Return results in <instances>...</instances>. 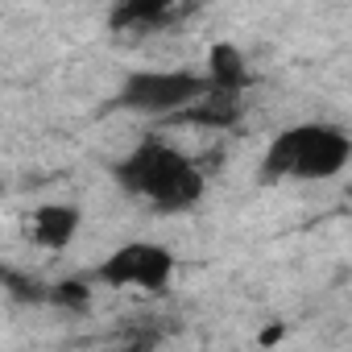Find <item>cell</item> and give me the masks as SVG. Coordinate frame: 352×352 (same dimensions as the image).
I'll list each match as a JSON object with an SVG mask.
<instances>
[{
	"label": "cell",
	"instance_id": "cell-1",
	"mask_svg": "<svg viewBox=\"0 0 352 352\" xmlns=\"http://www.w3.org/2000/svg\"><path fill=\"white\" fill-rule=\"evenodd\" d=\"M112 179L120 183L124 195L145 199L153 212H187L204 199L208 187L199 162L162 137H145L141 145H133L112 166Z\"/></svg>",
	"mask_w": 352,
	"mask_h": 352
},
{
	"label": "cell",
	"instance_id": "cell-2",
	"mask_svg": "<svg viewBox=\"0 0 352 352\" xmlns=\"http://www.w3.org/2000/svg\"><path fill=\"white\" fill-rule=\"evenodd\" d=\"M348 162H352V137L340 124L298 120V124H286L282 133H274V141L265 145L261 170H265V179L323 183V179L344 174Z\"/></svg>",
	"mask_w": 352,
	"mask_h": 352
},
{
	"label": "cell",
	"instance_id": "cell-3",
	"mask_svg": "<svg viewBox=\"0 0 352 352\" xmlns=\"http://www.w3.org/2000/svg\"><path fill=\"white\" fill-rule=\"evenodd\" d=\"M212 91L204 71L191 67H141L129 71L112 96V108L120 112H137V116H183L187 108H195L204 96Z\"/></svg>",
	"mask_w": 352,
	"mask_h": 352
},
{
	"label": "cell",
	"instance_id": "cell-4",
	"mask_svg": "<svg viewBox=\"0 0 352 352\" xmlns=\"http://www.w3.org/2000/svg\"><path fill=\"white\" fill-rule=\"evenodd\" d=\"M170 278H174V253L153 241H129L112 249L91 274V282L108 290H145V294H162Z\"/></svg>",
	"mask_w": 352,
	"mask_h": 352
},
{
	"label": "cell",
	"instance_id": "cell-5",
	"mask_svg": "<svg viewBox=\"0 0 352 352\" xmlns=\"http://www.w3.org/2000/svg\"><path fill=\"white\" fill-rule=\"evenodd\" d=\"M79 224H83V212H79L75 204L50 199V204H38V208H34V216H30V236H34V245L58 253V249H67V245L79 236Z\"/></svg>",
	"mask_w": 352,
	"mask_h": 352
},
{
	"label": "cell",
	"instance_id": "cell-6",
	"mask_svg": "<svg viewBox=\"0 0 352 352\" xmlns=\"http://www.w3.org/2000/svg\"><path fill=\"white\" fill-rule=\"evenodd\" d=\"M204 75L212 83V91H228V96H245L249 83H253V71H249V58L241 46L232 42H216L208 50V63H204Z\"/></svg>",
	"mask_w": 352,
	"mask_h": 352
},
{
	"label": "cell",
	"instance_id": "cell-7",
	"mask_svg": "<svg viewBox=\"0 0 352 352\" xmlns=\"http://www.w3.org/2000/svg\"><path fill=\"white\" fill-rule=\"evenodd\" d=\"M179 17V9L166 5V0H124L108 13V25L120 30V34H153L162 25H170Z\"/></svg>",
	"mask_w": 352,
	"mask_h": 352
},
{
	"label": "cell",
	"instance_id": "cell-8",
	"mask_svg": "<svg viewBox=\"0 0 352 352\" xmlns=\"http://www.w3.org/2000/svg\"><path fill=\"white\" fill-rule=\"evenodd\" d=\"M241 116H245V96L208 91L195 108H187L183 116H174V120H183V124H199V129H232V124H241Z\"/></svg>",
	"mask_w": 352,
	"mask_h": 352
},
{
	"label": "cell",
	"instance_id": "cell-9",
	"mask_svg": "<svg viewBox=\"0 0 352 352\" xmlns=\"http://www.w3.org/2000/svg\"><path fill=\"white\" fill-rule=\"evenodd\" d=\"M91 298H96L91 278H67V282H54L50 286V302L63 307V311H71V315H87L91 311Z\"/></svg>",
	"mask_w": 352,
	"mask_h": 352
},
{
	"label": "cell",
	"instance_id": "cell-10",
	"mask_svg": "<svg viewBox=\"0 0 352 352\" xmlns=\"http://www.w3.org/2000/svg\"><path fill=\"white\" fill-rule=\"evenodd\" d=\"M157 344H162L157 319H137L120 331V352H157Z\"/></svg>",
	"mask_w": 352,
	"mask_h": 352
},
{
	"label": "cell",
	"instance_id": "cell-11",
	"mask_svg": "<svg viewBox=\"0 0 352 352\" xmlns=\"http://www.w3.org/2000/svg\"><path fill=\"white\" fill-rule=\"evenodd\" d=\"M5 286H9V294L21 298V302H50V286L38 282V278H21L17 270L5 274Z\"/></svg>",
	"mask_w": 352,
	"mask_h": 352
},
{
	"label": "cell",
	"instance_id": "cell-12",
	"mask_svg": "<svg viewBox=\"0 0 352 352\" xmlns=\"http://www.w3.org/2000/svg\"><path fill=\"white\" fill-rule=\"evenodd\" d=\"M278 336H282V327H270V331H261V344H274Z\"/></svg>",
	"mask_w": 352,
	"mask_h": 352
},
{
	"label": "cell",
	"instance_id": "cell-13",
	"mask_svg": "<svg viewBox=\"0 0 352 352\" xmlns=\"http://www.w3.org/2000/svg\"><path fill=\"white\" fill-rule=\"evenodd\" d=\"M348 199H352V187H348Z\"/></svg>",
	"mask_w": 352,
	"mask_h": 352
}]
</instances>
